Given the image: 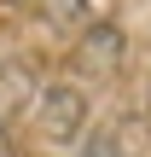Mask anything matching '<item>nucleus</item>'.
Returning a JSON list of instances; mask_svg holds the SVG:
<instances>
[{
    "mask_svg": "<svg viewBox=\"0 0 151 157\" xmlns=\"http://www.w3.org/2000/svg\"><path fill=\"white\" fill-rule=\"evenodd\" d=\"M0 157H12V146H6V128H0Z\"/></svg>",
    "mask_w": 151,
    "mask_h": 157,
    "instance_id": "7ed1b4c3",
    "label": "nucleus"
},
{
    "mask_svg": "<svg viewBox=\"0 0 151 157\" xmlns=\"http://www.w3.org/2000/svg\"><path fill=\"white\" fill-rule=\"evenodd\" d=\"M81 111H87V105H81L70 87H52V93H47V111H41V128H47L52 140H70V134L81 128Z\"/></svg>",
    "mask_w": 151,
    "mask_h": 157,
    "instance_id": "f257e3e1",
    "label": "nucleus"
},
{
    "mask_svg": "<svg viewBox=\"0 0 151 157\" xmlns=\"http://www.w3.org/2000/svg\"><path fill=\"white\" fill-rule=\"evenodd\" d=\"M87 157H116V140H111V134H99V140H87Z\"/></svg>",
    "mask_w": 151,
    "mask_h": 157,
    "instance_id": "f03ea898",
    "label": "nucleus"
}]
</instances>
